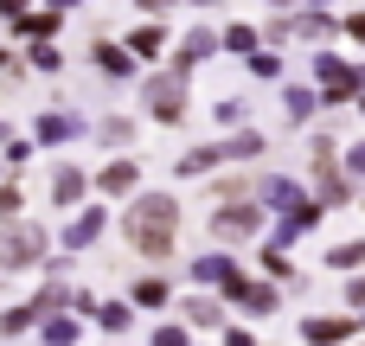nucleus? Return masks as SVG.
Returning a JSON list of instances; mask_svg holds the SVG:
<instances>
[{
  "mask_svg": "<svg viewBox=\"0 0 365 346\" xmlns=\"http://www.w3.org/2000/svg\"><path fill=\"white\" fill-rule=\"evenodd\" d=\"M32 257H38V231H13V238H6V263L19 270V263H32Z\"/></svg>",
  "mask_w": 365,
  "mask_h": 346,
  "instance_id": "f257e3e1",
  "label": "nucleus"
},
{
  "mask_svg": "<svg viewBox=\"0 0 365 346\" xmlns=\"http://www.w3.org/2000/svg\"><path fill=\"white\" fill-rule=\"evenodd\" d=\"M308 340H314V346L346 340V321H334V315H314V321H308Z\"/></svg>",
  "mask_w": 365,
  "mask_h": 346,
  "instance_id": "f03ea898",
  "label": "nucleus"
},
{
  "mask_svg": "<svg viewBox=\"0 0 365 346\" xmlns=\"http://www.w3.org/2000/svg\"><path fill=\"white\" fill-rule=\"evenodd\" d=\"M186 321H199V327H212V321H218V302H205V295H192V302H186Z\"/></svg>",
  "mask_w": 365,
  "mask_h": 346,
  "instance_id": "7ed1b4c3",
  "label": "nucleus"
},
{
  "mask_svg": "<svg viewBox=\"0 0 365 346\" xmlns=\"http://www.w3.org/2000/svg\"><path fill=\"white\" fill-rule=\"evenodd\" d=\"M327 263H334V270H359V263H365V244H340Z\"/></svg>",
  "mask_w": 365,
  "mask_h": 346,
  "instance_id": "20e7f679",
  "label": "nucleus"
},
{
  "mask_svg": "<svg viewBox=\"0 0 365 346\" xmlns=\"http://www.w3.org/2000/svg\"><path fill=\"white\" fill-rule=\"evenodd\" d=\"M154 346H186V334H180V327H160V334H154Z\"/></svg>",
  "mask_w": 365,
  "mask_h": 346,
  "instance_id": "39448f33",
  "label": "nucleus"
},
{
  "mask_svg": "<svg viewBox=\"0 0 365 346\" xmlns=\"http://www.w3.org/2000/svg\"><path fill=\"white\" fill-rule=\"evenodd\" d=\"M225 346H250V334H225Z\"/></svg>",
  "mask_w": 365,
  "mask_h": 346,
  "instance_id": "423d86ee",
  "label": "nucleus"
},
{
  "mask_svg": "<svg viewBox=\"0 0 365 346\" xmlns=\"http://www.w3.org/2000/svg\"><path fill=\"white\" fill-rule=\"evenodd\" d=\"M353 302H365V283H353Z\"/></svg>",
  "mask_w": 365,
  "mask_h": 346,
  "instance_id": "0eeeda50",
  "label": "nucleus"
}]
</instances>
